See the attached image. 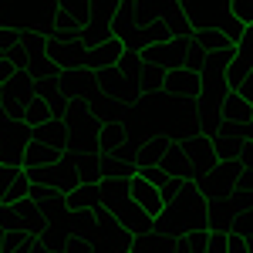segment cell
Masks as SVG:
<instances>
[{"label":"cell","instance_id":"5bb4252c","mask_svg":"<svg viewBox=\"0 0 253 253\" xmlns=\"http://www.w3.org/2000/svg\"><path fill=\"white\" fill-rule=\"evenodd\" d=\"M64 210L68 213H98L101 210V193H98V182H84L78 189L64 196Z\"/></svg>","mask_w":253,"mask_h":253},{"label":"cell","instance_id":"7a4b0ae2","mask_svg":"<svg viewBox=\"0 0 253 253\" xmlns=\"http://www.w3.org/2000/svg\"><path fill=\"white\" fill-rule=\"evenodd\" d=\"M58 3H10V0H0V27H10L20 34H31V31H44L51 17H54Z\"/></svg>","mask_w":253,"mask_h":253},{"label":"cell","instance_id":"83f0119b","mask_svg":"<svg viewBox=\"0 0 253 253\" xmlns=\"http://www.w3.org/2000/svg\"><path fill=\"white\" fill-rule=\"evenodd\" d=\"M61 10L75 20L81 31H84V27H88V20H91V3H88V0H71V3H61Z\"/></svg>","mask_w":253,"mask_h":253},{"label":"cell","instance_id":"3957f363","mask_svg":"<svg viewBox=\"0 0 253 253\" xmlns=\"http://www.w3.org/2000/svg\"><path fill=\"white\" fill-rule=\"evenodd\" d=\"M64 128H68V149H75L81 156H98V135H101V122L88 115L84 108L71 105V112L64 115Z\"/></svg>","mask_w":253,"mask_h":253},{"label":"cell","instance_id":"2e32d148","mask_svg":"<svg viewBox=\"0 0 253 253\" xmlns=\"http://www.w3.org/2000/svg\"><path fill=\"white\" fill-rule=\"evenodd\" d=\"M166 149H169L166 132L145 138L142 149H138V156H135V169H159V162H162V156H166Z\"/></svg>","mask_w":253,"mask_h":253},{"label":"cell","instance_id":"f1b7e54d","mask_svg":"<svg viewBox=\"0 0 253 253\" xmlns=\"http://www.w3.org/2000/svg\"><path fill=\"white\" fill-rule=\"evenodd\" d=\"M226 10H230V17H233L236 24L253 27V0H230V3H226Z\"/></svg>","mask_w":253,"mask_h":253},{"label":"cell","instance_id":"9c48e42d","mask_svg":"<svg viewBox=\"0 0 253 253\" xmlns=\"http://www.w3.org/2000/svg\"><path fill=\"white\" fill-rule=\"evenodd\" d=\"M44 58L51 61L58 71H78V68H84V58H88V51L81 47L78 41H47V47H44Z\"/></svg>","mask_w":253,"mask_h":253},{"label":"cell","instance_id":"4dcf8cb0","mask_svg":"<svg viewBox=\"0 0 253 253\" xmlns=\"http://www.w3.org/2000/svg\"><path fill=\"white\" fill-rule=\"evenodd\" d=\"M226 230H210L206 236V253H230V243H226Z\"/></svg>","mask_w":253,"mask_h":253},{"label":"cell","instance_id":"5b68a950","mask_svg":"<svg viewBox=\"0 0 253 253\" xmlns=\"http://www.w3.org/2000/svg\"><path fill=\"white\" fill-rule=\"evenodd\" d=\"M27 145H31V128H27L20 118H7V122L0 125V166L20 169Z\"/></svg>","mask_w":253,"mask_h":253},{"label":"cell","instance_id":"52a82bcc","mask_svg":"<svg viewBox=\"0 0 253 253\" xmlns=\"http://www.w3.org/2000/svg\"><path fill=\"white\" fill-rule=\"evenodd\" d=\"M179 10H182V17L193 24V31H216V34H219L223 20L230 17L226 3H203V0H182Z\"/></svg>","mask_w":253,"mask_h":253},{"label":"cell","instance_id":"8fae6325","mask_svg":"<svg viewBox=\"0 0 253 253\" xmlns=\"http://www.w3.org/2000/svg\"><path fill=\"white\" fill-rule=\"evenodd\" d=\"M122 44H118V38H108L101 41L98 47H88V58H84V71H91V75H98V71H112V68H118V58H122Z\"/></svg>","mask_w":253,"mask_h":253},{"label":"cell","instance_id":"cb8c5ba5","mask_svg":"<svg viewBox=\"0 0 253 253\" xmlns=\"http://www.w3.org/2000/svg\"><path fill=\"white\" fill-rule=\"evenodd\" d=\"M138 58L145 68H159V71H169V44H145L138 51Z\"/></svg>","mask_w":253,"mask_h":253},{"label":"cell","instance_id":"e575fe53","mask_svg":"<svg viewBox=\"0 0 253 253\" xmlns=\"http://www.w3.org/2000/svg\"><path fill=\"white\" fill-rule=\"evenodd\" d=\"M247 253H253V236H250V240H247Z\"/></svg>","mask_w":253,"mask_h":253},{"label":"cell","instance_id":"277c9868","mask_svg":"<svg viewBox=\"0 0 253 253\" xmlns=\"http://www.w3.org/2000/svg\"><path fill=\"white\" fill-rule=\"evenodd\" d=\"M84 240H88L91 253H128L132 250V233L125 226H118L105 210L95 213V226H91V233Z\"/></svg>","mask_w":253,"mask_h":253},{"label":"cell","instance_id":"d590c367","mask_svg":"<svg viewBox=\"0 0 253 253\" xmlns=\"http://www.w3.org/2000/svg\"><path fill=\"white\" fill-rule=\"evenodd\" d=\"M250 145H253V135H250Z\"/></svg>","mask_w":253,"mask_h":253},{"label":"cell","instance_id":"4316f807","mask_svg":"<svg viewBox=\"0 0 253 253\" xmlns=\"http://www.w3.org/2000/svg\"><path fill=\"white\" fill-rule=\"evenodd\" d=\"M24 47V34L10 31V27H0V61H10Z\"/></svg>","mask_w":253,"mask_h":253},{"label":"cell","instance_id":"ffe728a7","mask_svg":"<svg viewBox=\"0 0 253 253\" xmlns=\"http://www.w3.org/2000/svg\"><path fill=\"white\" fill-rule=\"evenodd\" d=\"M159 169L169 175V179H186L189 162H186V152H182L179 142H169V149H166V156H162V162H159Z\"/></svg>","mask_w":253,"mask_h":253},{"label":"cell","instance_id":"8992f818","mask_svg":"<svg viewBox=\"0 0 253 253\" xmlns=\"http://www.w3.org/2000/svg\"><path fill=\"white\" fill-rule=\"evenodd\" d=\"M38 98V84L27 71H17L7 84H0V112L3 118H20L24 105Z\"/></svg>","mask_w":253,"mask_h":253},{"label":"cell","instance_id":"4fadbf2b","mask_svg":"<svg viewBox=\"0 0 253 253\" xmlns=\"http://www.w3.org/2000/svg\"><path fill=\"white\" fill-rule=\"evenodd\" d=\"M230 95V84L223 71H203L199 75V105L203 108H219Z\"/></svg>","mask_w":253,"mask_h":253},{"label":"cell","instance_id":"30bf717a","mask_svg":"<svg viewBox=\"0 0 253 253\" xmlns=\"http://www.w3.org/2000/svg\"><path fill=\"white\" fill-rule=\"evenodd\" d=\"M125 186H128V199H132V203H135V206H138V210H142L145 216H149V219H156V216L166 210V203H162V193H159L152 182H145V179L132 175Z\"/></svg>","mask_w":253,"mask_h":253},{"label":"cell","instance_id":"44dd1931","mask_svg":"<svg viewBox=\"0 0 253 253\" xmlns=\"http://www.w3.org/2000/svg\"><path fill=\"white\" fill-rule=\"evenodd\" d=\"M219 115H223V122H233V125H240V122H253V105H247L236 91H230L226 101L219 105Z\"/></svg>","mask_w":253,"mask_h":253},{"label":"cell","instance_id":"f546056e","mask_svg":"<svg viewBox=\"0 0 253 253\" xmlns=\"http://www.w3.org/2000/svg\"><path fill=\"white\" fill-rule=\"evenodd\" d=\"M118 71H122L125 78H138V71H142V58H138V51H122V58H118Z\"/></svg>","mask_w":253,"mask_h":253},{"label":"cell","instance_id":"603a6c76","mask_svg":"<svg viewBox=\"0 0 253 253\" xmlns=\"http://www.w3.org/2000/svg\"><path fill=\"white\" fill-rule=\"evenodd\" d=\"M20 122H24L27 128H41L44 122H51V108H47V101H41V98L27 101L24 112H20Z\"/></svg>","mask_w":253,"mask_h":253},{"label":"cell","instance_id":"d4e9b609","mask_svg":"<svg viewBox=\"0 0 253 253\" xmlns=\"http://www.w3.org/2000/svg\"><path fill=\"white\" fill-rule=\"evenodd\" d=\"M223 75H226V84H230V91H236V88H240V84H243V81L253 75V61H247V58H233V61H230V68H226Z\"/></svg>","mask_w":253,"mask_h":253},{"label":"cell","instance_id":"836d02e7","mask_svg":"<svg viewBox=\"0 0 253 253\" xmlns=\"http://www.w3.org/2000/svg\"><path fill=\"white\" fill-rule=\"evenodd\" d=\"M17 175H20V169H10V166H0V193H3V189H7V186H10V182H14Z\"/></svg>","mask_w":253,"mask_h":253},{"label":"cell","instance_id":"484cf974","mask_svg":"<svg viewBox=\"0 0 253 253\" xmlns=\"http://www.w3.org/2000/svg\"><path fill=\"white\" fill-rule=\"evenodd\" d=\"M162 24H166V34H169V41H186V38H193V24L182 17V10L169 14Z\"/></svg>","mask_w":253,"mask_h":253},{"label":"cell","instance_id":"d6986e66","mask_svg":"<svg viewBox=\"0 0 253 253\" xmlns=\"http://www.w3.org/2000/svg\"><path fill=\"white\" fill-rule=\"evenodd\" d=\"M44 34H47V41H78L81 27H78V24H75L71 17H68L64 10H61V3H58V10H54L51 24L44 27Z\"/></svg>","mask_w":253,"mask_h":253},{"label":"cell","instance_id":"e0dca14e","mask_svg":"<svg viewBox=\"0 0 253 253\" xmlns=\"http://www.w3.org/2000/svg\"><path fill=\"white\" fill-rule=\"evenodd\" d=\"M125 142H128L125 122H105L101 125V135H98V156H115Z\"/></svg>","mask_w":253,"mask_h":253},{"label":"cell","instance_id":"6da1fadb","mask_svg":"<svg viewBox=\"0 0 253 253\" xmlns=\"http://www.w3.org/2000/svg\"><path fill=\"white\" fill-rule=\"evenodd\" d=\"M156 223V233L159 236H179L196 233V230H206V196L199 193L196 186H182L179 193L166 203V210L152 219Z\"/></svg>","mask_w":253,"mask_h":253},{"label":"cell","instance_id":"ba28073f","mask_svg":"<svg viewBox=\"0 0 253 253\" xmlns=\"http://www.w3.org/2000/svg\"><path fill=\"white\" fill-rule=\"evenodd\" d=\"M162 95L179 101V105L199 101V75L186 71V68H169L166 78H162Z\"/></svg>","mask_w":253,"mask_h":253},{"label":"cell","instance_id":"7402d4cb","mask_svg":"<svg viewBox=\"0 0 253 253\" xmlns=\"http://www.w3.org/2000/svg\"><path fill=\"white\" fill-rule=\"evenodd\" d=\"M233 58H236V44H230V41H219L213 51L206 54V61H203V71H226Z\"/></svg>","mask_w":253,"mask_h":253},{"label":"cell","instance_id":"1f68e13d","mask_svg":"<svg viewBox=\"0 0 253 253\" xmlns=\"http://www.w3.org/2000/svg\"><path fill=\"white\" fill-rule=\"evenodd\" d=\"M236 58L253 61V27H243V38H240V44H236Z\"/></svg>","mask_w":253,"mask_h":253},{"label":"cell","instance_id":"9a60e30c","mask_svg":"<svg viewBox=\"0 0 253 253\" xmlns=\"http://www.w3.org/2000/svg\"><path fill=\"white\" fill-rule=\"evenodd\" d=\"M31 142H38L44 149H54V152H64L68 149V128H64V122H44L41 128H31Z\"/></svg>","mask_w":253,"mask_h":253},{"label":"cell","instance_id":"d6a6232c","mask_svg":"<svg viewBox=\"0 0 253 253\" xmlns=\"http://www.w3.org/2000/svg\"><path fill=\"white\" fill-rule=\"evenodd\" d=\"M61 253H91V247H88V240H84V236L71 233V240L64 243V250H61Z\"/></svg>","mask_w":253,"mask_h":253},{"label":"cell","instance_id":"7c38bea8","mask_svg":"<svg viewBox=\"0 0 253 253\" xmlns=\"http://www.w3.org/2000/svg\"><path fill=\"white\" fill-rule=\"evenodd\" d=\"M95 88H98L95 75H91V71H84V68H78V71H61V78H58L61 98H68V101H75V105H78L88 91H95Z\"/></svg>","mask_w":253,"mask_h":253},{"label":"cell","instance_id":"ac0fdd59","mask_svg":"<svg viewBox=\"0 0 253 253\" xmlns=\"http://www.w3.org/2000/svg\"><path fill=\"white\" fill-rule=\"evenodd\" d=\"M58 162H61V152L44 149V145H38V142H31L27 152H24L20 169H24V172H34V169H47V166H58Z\"/></svg>","mask_w":253,"mask_h":253}]
</instances>
